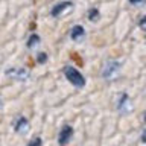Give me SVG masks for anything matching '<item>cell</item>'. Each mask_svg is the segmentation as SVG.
<instances>
[{"instance_id": "obj_8", "label": "cell", "mask_w": 146, "mask_h": 146, "mask_svg": "<svg viewBox=\"0 0 146 146\" xmlns=\"http://www.w3.org/2000/svg\"><path fill=\"white\" fill-rule=\"evenodd\" d=\"M8 76H14L18 79H26L27 78V72L23 68H14V70H8Z\"/></svg>"}, {"instance_id": "obj_10", "label": "cell", "mask_w": 146, "mask_h": 146, "mask_svg": "<svg viewBox=\"0 0 146 146\" xmlns=\"http://www.w3.org/2000/svg\"><path fill=\"white\" fill-rule=\"evenodd\" d=\"M88 18H90L91 21H96V20H98V18H99V11H98V9H96V8H91L90 11H88Z\"/></svg>"}, {"instance_id": "obj_3", "label": "cell", "mask_w": 146, "mask_h": 146, "mask_svg": "<svg viewBox=\"0 0 146 146\" xmlns=\"http://www.w3.org/2000/svg\"><path fill=\"white\" fill-rule=\"evenodd\" d=\"M72 135H73V128L68 126V125L62 126L61 132H59V137H58V143L59 145H67L68 141H70Z\"/></svg>"}, {"instance_id": "obj_12", "label": "cell", "mask_w": 146, "mask_h": 146, "mask_svg": "<svg viewBox=\"0 0 146 146\" xmlns=\"http://www.w3.org/2000/svg\"><path fill=\"white\" fill-rule=\"evenodd\" d=\"M43 143V141H41V139H38V137H36V139H32L31 141H29V146H34V145H41Z\"/></svg>"}, {"instance_id": "obj_11", "label": "cell", "mask_w": 146, "mask_h": 146, "mask_svg": "<svg viewBox=\"0 0 146 146\" xmlns=\"http://www.w3.org/2000/svg\"><path fill=\"white\" fill-rule=\"evenodd\" d=\"M36 59H38V62H40V64H44L46 61H47V55H46V53H38Z\"/></svg>"}, {"instance_id": "obj_14", "label": "cell", "mask_w": 146, "mask_h": 146, "mask_svg": "<svg viewBox=\"0 0 146 146\" xmlns=\"http://www.w3.org/2000/svg\"><path fill=\"white\" fill-rule=\"evenodd\" d=\"M140 27H141V29H143V27H145V17L141 18V20H140Z\"/></svg>"}, {"instance_id": "obj_7", "label": "cell", "mask_w": 146, "mask_h": 146, "mask_svg": "<svg viewBox=\"0 0 146 146\" xmlns=\"http://www.w3.org/2000/svg\"><path fill=\"white\" fill-rule=\"evenodd\" d=\"M72 40H81L82 36H85V29L82 26H75L70 32Z\"/></svg>"}, {"instance_id": "obj_13", "label": "cell", "mask_w": 146, "mask_h": 146, "mask_svg": "<svg viewBox=\"0 0 146 146\" xmlns=\"http://www.w3.org/2000/svg\"><path fill=\"white\" fill-rule=\"evenodd\" d=\"M129 2H131V3H134V5H141V3L145 2V0H129Z\"/></svg>"}, {"instance_id": "obj_5", "label": "cell", "mask_w": 146, "mask_h": 146, "mask_svg": "<svg viewBox=\"0 0 146 146\" xmlns=\"http://www.w3.org/2000/svg\"><path fill=\"white\" fill-rule=\"evenodd\" d=\"M131 102H129V98H128L126 94H123L122 96V99H120V104H119V111H120L122 114H128L131 111Z\"/></svg>"}, {"instance_id": "obj_4", "label": "cell", "mask_w": 146, "mask_h": 146, "mask_svg": "<svg viewBox=\"0 0 146 146\" xmlns=\"http://www.w3.org/2000/svg\"><path fill=\"white\" fill-rule=\"evenodd\" d=\"M14 129H15V132H18V134H26V132L29 131V122H27V119L20 117V119L15 122Z\"/></svg>"}, {"instance_id": "obj_1", "label": "cell", "mask_w": 146, "mask_h": 146, "mask_svg": "<svg viewBox=\"0 0 146 146\" xmlns=\"http://www.w3.org/2000/svg\"><path fill=\"white\" fill-rule=\"evenodd\" d=\"M64 75H66L67 79L70 81L75 87H78V88H81V87L85 85V78L82 76V73H79V70L73 68L72 66L64 67Z\"/></svg>"}, {"instance_id": "obj_9", "label": "cell", "mask_w": 146, "mask_h": 146, "mask_svg": "<svg viewBox=\"0 0 146 146\" xmlns=\"http://www.w3.org/2000/svg\"><path fill=\"white\" fill-rule=\"evenodd\" d=\"M38 44H40V36L36 35V34L31 35L29 36V41H27V47H29V49H35Z\"/></svg>"}, {"instance_id": "obj_6", "label": "cell", "mask_w": 146, "mask_h": 146, "mask_svg": "<svg viewBox=\"0 0 146 146\" xmlns=\"http://www.w3.org/2000/svg\"><path fill=\"white\" fill-rule=\"evenodd\" d=\"M67 8H73V3H70V2H61V3L55 5V6L52 8V15L58 17L59 14H62L64 9H67Z\"/></svg>"}, {"instance_id": "obj_2", "label": "cell", "mask_w": 146, "mask_h": 146, "mask_svg": "<svg viewBox=\"0 0 146 146\" xmlns=\"http://www.w3.org/2000/svg\"><path fill=\"white\" fill-rule=\"evenodd\" d=\"M119 70H120V62H116V61H108L107 64H105L104 67V78L105 79H116V78L119 76Z\"/></svg>"}]
</instances>
